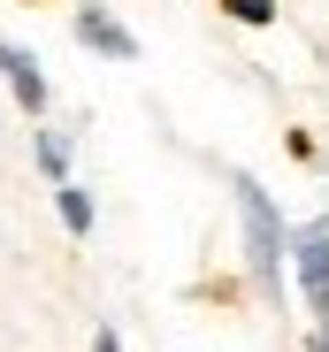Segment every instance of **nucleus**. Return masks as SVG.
<instances>
[{
    "label": "nucleus",
    "instance_id": "f257e3e1",
    "mask_svg": "<svg viewBox=\"0 0 329 352\" xmlns=\"http://www.w3.org/2000/svg\"><path fill=\"white\" fill-rule=\"evenodd\" d=\"M238 207H245V245H253V276L276 283L284 268V230H276V207H268V192L253 184V176H238Z\"/></svg>",
    "mask_w": 329,
    "mask_h": 352
},
{
    "label": "nucleus",
    "instance_id": "f03ea898",
    "mask_svg": "<svg viewBox=\"0 0 329 352\" xmlns=\"http://www.w3.org/2000/svg\"><path fill=\"white\" fill-rule=\"evenodd\" d=\"M291 261H299V276H306V291H314V307H321V299H329V214L306 222L299 238H291Z\"/></svg>",
    "mask_w": 329,
    "mask_h": 352
},
{
    "label": "nucleus",
    "instance_id": "7ed1b4c3",
    "mask_svg": "<svg viewBox=\"0 0 329 352\" xmlns=\"http://www.w3.org/2000/svg\"><path fill=\"white\" fill-rule=\"evenodd\" d=\"M0 77L16 85V100H23V107H46V77H38V62H31V54L0 46Z\"/></svg>",
    "mask_w": 329,
    "mask_h": 352
},
{
    "label": "nucleus",
    "instance_id": "20e7f679",
    "mask_svg": "<svg viewBox=\"0 0 329 352\" xmlns=\"http://www.w3.org/2000/svg\"><path fill=\"white\" fill-rule=\"evenodd\" d=\"M84 46H100V54H115V62H131V54H138V46H131V31H115V23H107L100 8H84Z\"/></svg>",
    "mask_w": 329,
    "mask_h": 352
},
{
    "label": "nucleus",
    "instance_id": "39448f33",
    "mask_svg": "<svg viewBox=\"0 0 329 352\" xmlns=\"http://www.w3.org/2000/svg\"><path fill=\"white\" fill-rule=\"evenodd\" d=\"M38 168H46V176H69V146H62V138H38Z\"/></svg>",
    "mask_w": 329,
    "mask_h": 352
},
{
    "label": "nucleus",
    "instance_id": "423d86ee",
    "mask_svg": "<svg viewBox=\"0 0 329 352\" xmlns=\"http://www.w3.org/2000/svg\"><path fill=\"white\" fill-rule=\"evenodd\" d=\"M62 222H69V230H92V199H84V192H62Z\"/></svg>",
    "mask_w": 329,
    "mask_h": 352
},
{
    "label": "nucleus",
    "instance_id": "0eeeda50",
    "mask_svg": "<svg viewBox=\"0 0 329 352\" xmlns=\"http://www.w3.org/2000/svg\"><path fill=\"white\" fill-rule=\"evenodd\" d=\"M230 8H238L245 23H268V16H276V0H230Z\"/></svg>",
    "mask_w": 329,
    "mask_h": 352
},
{
    "label": "nucleus",
    "instance_id": "6e6552de",
    "mask_svg": "<svg viewBox=\"0 0 329 352\" xmlns=\"http://www.w3.org/2000/svg\"><path fill=\"white\" fill-rule=\"evenodd\" d=\"M92 352H123V344H115V329H100V344H92Z\"/></svg>",
    "mask_w": 329,
    "mask_h": 352
},
{
    "label": "nucleus",
    "instance_id": "1a4fd4ad",
    "mask_svg": "<svg viewBox=\"0 0 329 352\" xmlns=\"http://www.w3.org/2000/svg\"><path fill=\"white\" fill-rule=\"evenodd\" d=\"M314 352H329V299H321V344H314Z\"/></svg>",
    "mask_w": 329,
    "mask_h": 352
}]
</instances>
